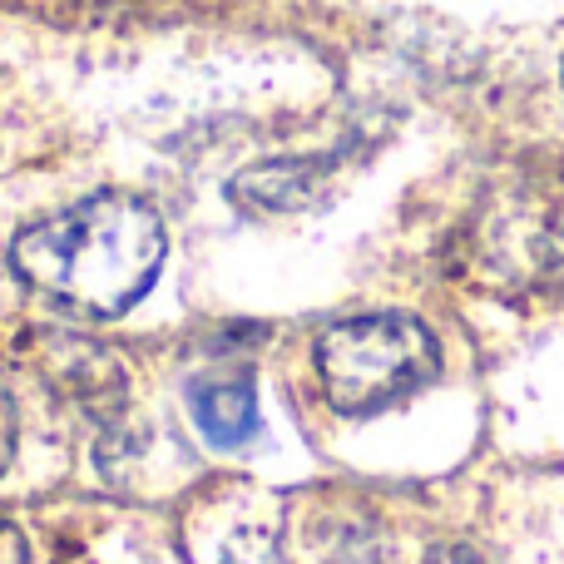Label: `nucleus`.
Listing matches in <instances>:
<instances>
[{
  "label": "nucleus",
  "mask_w": 564,
  "mask_h": 564,
  "mask_svg": "<svg viewBox=\"0 0 564 564\" xmlns=\"http://www.w3.org/2000/svg\"><path fill=\"white\" fill-rule=\"evenodd\" d=\"M164 263V224L134 194H95L15 238V268L30 288L89 317L134 307Z\"/></svg>",
  "instance_id": "obj_1"
},
{
  "label": "nucleus",
  "mask_w": 564,
  "mask_h": 564,
  "mask_svg": "<svg viewBox=\"0 0 564 564\" xmlns=\"http://www.w3.org/2000/svg\"><path fill=\"white\" fill-rule=\"evenodd\" d=\"M441 377V347L411 312H367L317 337L322 397L341 416H377Z\"/></svg>",
  "instance_id": "obj_2"
},
{
  "label": "nucleus",
  "mask_w": 564,
  "mask_h": 564,
  "mask_svg": "<svg viewBox=\"0 0 564 564\" xmlns=\"http://www.w3.org/2000/svg\"><path fill=\"white\" fill-rule=\"evenodd\" d=\"M476 268L500 292H555L564 297V178L530 184L486 214Z\"/></svg>",
  "instance_id": "obj_3"
},
{
  "label": "nucleus",
  "mask_w": 564,
  "mask_h": 564,
  "mask_svg": "<svg viewBox=\"0 0 564 564\" xmlns=\"http://www.w3.org/2000/svg\"><path fill=\"white\" fill-rule=\"evenodd\" d=\"M288 564H391V545L347 500H317L292 530Z\"/></svg>",
  "instance_id": "obj_4"
},
{
  "label": "nucleus",
  "mask_w": 564,
  "mask_h": 564,
  "mask_svg": "<svg viewBox=\"0 0 564 564\" xmlns=\"http://www.w3.org/2000/svg\"><path fill=\"white\" fill-rule=\"evenodd\" d=\"M188 401H194V421L204 431L208 446L218 451H238L263 431V416H258V391L243 371H214V377H198L188 387Z\"/></svg>",
  "instance_id": "obj_5"
},
{
  "label": "nucleus",
  "mask_w": 564,
  "mask_h": 564,
  "mask_svg": "<svg viewBox=\"0 0 564 564\" xmlns=\"http://www.w3.org/2000/svg\"><path fill=\"white\" fill-rule=\"evenodd\" d=\"M10 451H15V406H10V397L0 391V470L10 466Z\"/></svg>",
  "instance_id": "obj_6"
},
{
  "label": "nucleus",
  "mask_w": 564,
  "mask_h": 564,
  "mask_svg": "<svg viewBox=\"0 0 564 564\" xmlns=\"http://www.w3.org/2000/svg\"><path fill=\"white\" fill-rule=\"evenodd\" d=\"M0 564H25V540L10 520H0Z\"/></svg>",
  "instance_id": "obj_7"
},
{
  "label": "nucleus",
  "mask_w": 564,
  "mask_h": 564,
  "mask_svg": "<svg viewBox=\"0 0 564 564\" xmlns=\"http://www.w3.org/2000/svg\"><path fill=\"white\" fill-rule=\"evenodd\" d=\"M426 564H486V560H480L470 545H441L426 555Z\"/></svg>",
  "instance_id": "obj_8"
}]
</instances>
